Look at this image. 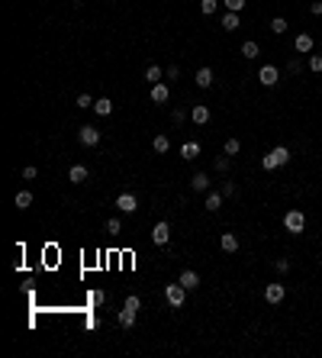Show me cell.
<instances>
[{"label": "cell", "mask_w": 322, "mask_h": 358, "mask_svg": "<svg viewBox=\"0 0 322 358\" xmlns=\"http://www.w3.org/2000/svg\"><path fill=\"white\" fill-rule=\"evenodd\" d=\"M287 162H290V148H287V145H277V148H271L268 155L261 158V165H264L268 171H274V168H284Z\"/></svg>", "instance_id": "obj_1"}, {"label": "cell", "mask_w": 322, "mask_h": 358, "mask_svg": "<svg viewBox=\"0 0 322 358\" xmlns=\"http://www.w3.org/2000/svg\"><path fill=\"white\" fill-rule=\"evenodd\" d=\"M284 229H287V233H293V236L303 233V229H306V216H303V210H287Z\"/></svg>", "instance_id": "obj_2"}, {"label": "cell", "mask_w": 322, "mask_h": 358, "mask_svg": "<svg viewBox=\"0 0 322 358\" xmlns=\"http://www.w3.org/2000/svg\"><path fill=\"white\" fill-rule=\"evenodd\" d=\"M164 300H168L171 307H184V300H187V287L184 284H181V281H177V284H168V287H164Z\"/></svg>", "instance_id": "obj_3"}, {"label": "cell", "mask_w": 322, "mask_h": 358, "mask_svg": "<svg viewBox=\"0 0 322 358\" xmlns=\"http://www.w3.org/2000/svg\"><path fill=\"white\" fill-rule=\"evenodd\" d=\"M77 139H81V145L93 148V145H100V129L97 126H81L77 129Z\"/></svg>", "instance_id": "obj_4"}, {"label": "cell", "mask_w": 322, "mask_h": 358, "mask_svg": "<svg viewBox=\"0 0 322 358\" xmlns=\"http://www.w3.org/2000/svg\"><path fill=\"white\" fill-rule=\"evenodd\" d=\"M284 297H287V287L284 284H268V287H264V300H268V304H284Z\"/></svg>", "instance_id": "obj_5"}, {"label": "cell", "mask_w": 322, "mask_h": 358, "mask_svg": "<svg viewBox=\"0 0 322 358\" xmlns=\"http://www.w3.org/2000/svg\"><path fill=\"white\" fill-rule=\"evenodd\" d=\"M152 242L155 245H168L171 242V226L161 219V223H155V229H152Z\"/></svg>", "instance_id": "obj_6"}, {"label": "cell", "mask_w": 322, "mask_h": 358, "mask_svg": "<svg viewBox=\"0 0 322 358\" xmlns=\"http://www.w3.org/2000/svg\"><path fill=\"white\" fill-rule=\"evenodd\" d=\"M258 81H261V84H264V87H274L277 81H280V71H277L274 65H264V68L258 71Z\"/></svg>", "instance_id": "obj_7"}, {"label": "cell", "mask_w": 322, "mask_h": 358, "mask_svg": "<svg viewBox=\"0 0 322 358\" xmlns=\"http://www.w3.org/2000/svg\"><path fill=\"white\" fill-rule=\"evenodd\" d=\"M116 207H119L123 213H136L138 210V200H136V194H129V191H126V194L116 197Z\"/></svg>", "instance_id": "obj_8"}, {"label": "cell", "mask_w": 322, "mask_h": 358, "mask_svg": "<svg viewBox=\"0 0 322 358\" xmlns=\"http://www.w3.org/2000/svg\"><path fill=\"white\" fill-rule=\"evenodd\" d=\"M87 178H91V171H87L84 165H71V168H68V181H71V184H84Z\"/></svg>", "instance_id": "obj_9"}, {"label": "cell", "mask_w": 322, "mask_h": 358, "mask_svg": "<svg viewBox=\"0 0 322 358\" xmlns=\"http://www.w3.org/2000/svg\"><path fill=\"white\" fill-rule=\"evenodd\" d=\"M190 191H197V194H207V191H209V174L197 171V174L190 178Z\"/></svg>", "instance_id": "obj_10"}, {"label": "cell", "mask_w": 322, "mask_h": 358, "mask_svg": "<svg viewBox=\"0 0 322 358\" xmlns=\"http://www.w3.org/2000/svg\"><path fill=\"white\" fill-rule=\"evenodd\" d=\"M177 281H181V284H184L187 290H197V287H200V274L193 271V268H187V271H181V278H177Z\"/></svg>", "instance_id": "obj_11"}, {"label": "cell", "mask_w": 322, "mask_h": 358, "mask_svg": "<svg viewBox=\"0 0 322 358\" xmlns=\"http://www.w3.org/2000/svg\"><path fill=\"white\" fill-rule=\"evenodd\" d=\"M219 249L229 252V255H232V252H238V236L235 233H223V236H219Z\"/></svg>", "instance_id": "obj_12"}, {"label": "cell", "mask_w": 322, "mask_h": 358, "mask_svg": "<svg viewBox=\"0 0 322 358\" xmlns=\"http://www.w3.org/2000/svg\"><path fill=\"white\" fill-rule=\"evenodd\" d=\"M223 200H226V194H223V191H209V194H207V203H203V207H207L209 213H216L219 207H223Z\"/></svg>", "instance_id": "obj_13"}, {"label": "cell", "mask_w": 322, "mask_h": 358, "mask_svg": "<svg viewBox=\"0 0 322 358\" xmlns=\"http://www.w3.org/2000/svg\"><path fill=\"white\" fill-rule=\"evenodd\" d=\"M116 323H119V326H123V329H132V326H136V310H129V307H123V310L116 313Z\"/></svg>", "instance_id": "obj_14"}, {"label": "cell", "mask_w": 322, "mask_h": 358, "mask_svg": "<svg viewBox=\"0 0 322 358\" xmlns=\"http://www.w3.org/2000/svg\"><path fill=\"white\" fill-rule=\"evenodd\" d=\"M293 48L297 52H313V36L309 32H299L297 39H293Z\"/></svg>", "instance_id": "obj_15"}, {"label": "cell", "mask_w": 322, "mask_h": 358, "mask_svg": "<svg viewBox=\"0 0 322 358\" xmlns=\"http://www.w3.org/2000/svg\"><path fill=\"white\" fill-rule=\"evenodd\" d=\"M190 119H193V123H197V126H203V123H209V110H207V107H203V103H197V107H193V110H190Z\"/></svg>", "instance_id": "obj_16"}, {"label": "cell", "mask_w": 322, "mask_h": 358, "mask_svg": "<svg viewBox=\"0 0 322 358\" xmlns=\"http://www.w3.org/2000/svg\"><path fill=\"white\" fill-rule=\"evenodd\" d=\"M168 97H171V94H168V87L161 84V81H158V84H152V103H168Z\"/></svg>", "instance_id": "obj_17"}, {"label": "cell", "mask_w": 322, "mask_h": 358, "mask_svg": "<svg viewBox=\"0 0 322 358\" xmlns=\"http://www.w3.org/2000/svg\"><path fill=\"white\" fill-rule=\"evenodd\" d=\"M13 203L20 207V210H29V207H32V191H16Z\"/></svg>", "instance_id": "obj_18"}, {"label": "cell", "mask_w": 322, "mask_h": 358, "mask_svg": "<svg viewBox=\"0 0 322 358\" xmlns=\"http://www.w3.org/2000/svg\"><path fill=\"white\" fill-rule=\"evenodd\" d=\"M197 155H200V142H184V145H181V158L193 162Z\"/></svg>", "instance_id": "obj_19"}, {"label": "cell", "mask_w": 322, "mask_h": 358, "mask_svg": "<svg viewBox=\"0 0 322 358\" xmlns=\"http://www.w3.org/2000/svg\"><path fill=\"white\" fill-rule=\"evenodd\" d=\"M197 87H209L213 84V68H197Z\"/></svg>", "instance_id": "obj_20"}, {"label": "cell", "mask_w": 322, "mask_h": 358, "mask_svg": "<svg viewBox=\"0 0 322 358\" xmlns=\"http://www.w3.org/2000/svg\"><path fill=\"white\" fill-rule=\"evenodd\" d=\"M242 55H245L248 62H252V58H258V55H261V46H258V42H254V39L242 42Z\"/></svg>", "instance_id": "obj_21"}, {"label": "cell", "mask_w": 322, "mask_h": 358, "mask_svg": "<svg viewBox=\"0 0 322 358\" xmlns=\"http://www.w3.org/2000/svg\"><path fill=\"white\" fill-rule=\"evenodd\" d=\"M93 110H97L100 117H110L113 113V100L110 97H100V100H93Z\"/></svg>", "instance_id": "obj_22"}, {"label": "cell", "mask_w": 322, "mask_h": 358, "mask_svg": "<svg viewBox=\"0 0 322 358\" xmlns=\"http://www.w3.org/2000/svg\"><path fill=\"white\" fill-rule=\"evenodd\" d=\"M223 26H226V32H235L238 26H242V23H238V13H232V10H226V16H223Z\"/></svg>", "instance_id": "obj_23"}, {"label": "cell", "mask_w": 322, "mask_h": 358, "mask_svg": "<svg viewBox=\"0 0 322 358\" xmlns=\"http://www.w3.org/2000/svg\"><path fill=\"white\" fill-rule=\"evenodd\" d=\"M213 171H219V174H226V171H229V155H226V152H223V155H216V158H213Z\"/></svg>", "instance_id": "obj_24"}, {"label": "cell", "mask_w": 322, "mask_h": 358, "mask_svg": "<svg viewBox=\"0 0 322 358\" xmlns=\"http://www.w3.org/2000/svg\"><path fill=\"white\" fill-rule=\"evenodd\" d=\"M161 74H164V71H161L158 65H148V68H145V81H148V84H158Z\"/></svg>", "instance_id": "obj_25"}, {"label": "cell", "mask_w": 322, "mask_h": 358, "mask_svg": "<svg viewBox=\"0 0 322 358\" xmlns=\"http://www.w3.org/2000/svg\"><path fill=\"white\" fill-rule=\"evenodd\" d=\"M271 32H274V36H284L287 32V20L284 16H274V20H271Z\"/></svg>", "instance_id": "obj_26"}, {"label": "cell", "mask_w": 322, "mask_h": 358, "mask_svg": "<svg viewBox=\"0 0 322 358\" xmlns=\"http://www.w3.org/2000/svg\"><path fill=\"white\" fill-rule=\"evenodd\" d=\"M152 148H155V152H158V155H164V152H168V148H171V142H168V136H155V142H152Z\"/></svg>", "instance_id": "obj_27"}, {"label": "cell", "mask_w": 322, "mask_h": 358, "mask_svg": "<svg viewBox=\"0 0 322 358\" xmlns=\"http://www.w3.org/2000/svg\"><path fill=\"white\" fill-rule=\"evenodd\" d=\"M216 7H219V0H200V13L203 16H213Z\"/></svg>", "instance_id": "obj_28"}, {"label": "cell", "mask_w": 322, "mask_h": 358, "mask_svg": "<svg viewBox=\"0 0 322 358\" xmlns=\"http://www.w3.org/2000/svg\"><path fill=\"white\" fill-rule=\"evenodd\" d=\"M223 152H226V155H238V152H242V142H238V139H226Z\"/></svg>", "instance_id": "obj_29"}, {"label": "cell", "mask_w": 322, "mask_h": 358, "mask_svg": "<svg viewBox=\"0 0 322 358\" xmlns=\"http://www.w3.org/2000/svg\"><path fill=\"white\" fill-rule=\"evenodd\" d=\"M77 107H81V110H91L93 107V97H91V94H77Z\"/></svg>", "instance_id": "obj_30"}, {"label": "cell", "mask_w": 322, "mask_h": 358, "mask_svg": "<svg viewBox=\"0 0 322 358\" xmlns=\"http://www.w3.org/2000/svg\"><path fill=\"white\" fill-rule=\"evenodd\" d=\"M184 119H187V110H181V107H174V110H171V123H177V126H181Z\"/></svg>", "instance_id": "obj_31"}, {"label": "cell", "mask_w": 322, "mask_h": 358, "mask_svg": "<svg viewBox=\"0 0 322 358\" xmlns=\"http://www.w3.org/2000/svg\"><path fill=\"white\" fill-rule=\"evenodd\" d=\"M274 268H277V274H287L290 271V262L287 258H274Z\"/></svg>", "instance_id": "obj_32"}, {"label": "cell", "mask_w": 322, "mask_h": 358, "mask_svg": "<svg viewBox=\"0 0 322 358\" xmlns=\"http://www.w3.org/2000/svg\"><path fill=\"white\" fill-rule=\"evenodd\" d=\"M123 307H129V310H136V313H138V310H142V300H138V297L132 294V297H126V304H123Z\"/></svg>", "instance_id": "obj_33"}, {"label": "cell", "mask_w": 322, "mask_h": 358, "mask_svg": "<svg viewBox=\"0 0 322 358\" xmlns=\"http://www.w3.org/2000/svg\"><path fill=\"white\" fill-rule=\"evenodd\" d=\"M309 71H316V74L322 71V55H313V58H309Z\"/></svg>", "instance_id": "obj_34"}, {"label": "cell", "mask_w": 322, "mask_h": 358, "mask_svg": "<svg viewBox=\"0 0 322 358\" xmlns=\"http://www.w3.org/2000/svg\"><path fill=\"white\" fill-rule=\"evenodd\" d=\"M242 7H245V0H226V10H232V13H238Z\"/></svg>", "instance_id": "obj_35"}, {"label": "cell", "mask_w": 322, "mask_h": 358, "mask_svg": "<svg viewBox=\"0 0 322 358\" xmlns=\"http://www.w3.org/2000/svg\"><path fill=\"white\" fill-rule=\"evenodd\" d=\"M119 229H123V226H119V219H107V233H110V236H116Z\"/></svg>", "instance_id": "obj_36"}, {"label": "cell", "mask_w": 322, "mask_h": 358, "mask_svg": "<svg viewBox=\"0 0 322 358\" xmlns=\"http://www.w3.org/2000/svg\"><path fill=\"white\" fill-rule=\"evenodd\" d=\"M91 300H93V307H100L103 300H107V294H103V290H93V294H91Z\"/></svg>", "instance_id": "obj_37"}, {"label": "cell", "mask_w": 322, "mask_h": 358, "mask_svg": "<svg viewBox=\"0 0 322 358\" xmlns=\"http://www.w3.org/2000/svg\"><path fill=\"white\" fill-rule=\"evenodd\" d=\"M36 174H39V171L32 168V165H26V168H23V178H26V181H36Z\"/></svg>", "instance_id": "obj_38"}, {"label": "cell", "mask_w": 322, "mask_h": 358, "mask_svg": "<svg viewBox=\"0 0 322 358\" xmlns=\"http://www.w3.org/2000/svg\"><path fill=\"white\" fill-rule=\"evenodd\" d=\"M164 78H174L177 81V78H181V68H177V65H171V68L164 71Z\"/></svg>", "instance_id": "obj_39"}, {"label": "cell", "mask_w": 322, "mask_h": 358, "mask_svg": "<svg viewBox=\"0 0 322 358\" xmlns=\"http://www.w3.org/2000/svg\"><path fill=\"white\" fill-rule=\"evenodd\" d=\"M223 194H226V197L235 194V184H232V181H226V184H223Z\"/></svg>", "instance_id": "obj_40"}, {"label": "cell", "mask_w": 322, "mask_h": 358, "mask_svg": "<svg viewBox=\"0 0 322 358\" xmlns=\"http://www.w3.org/2000/svg\"><path fill=\"white\" fill-rule=\"evenodd\" d=\"M309 10H313V13L319 16V13H322V0H313V3H309Z\"/></svg>", "instance_id": "obj_41"}, {"label": "cell", "mask_w": 322, "mask_h": 358, "mask_svg": "<svg viewBox=\"0 0 322 358\" xmlns=\"http://www.w3.org/2000/svg\"><path fill=\"white\" fill-rule=\"evenodd\" d=\"M71 3H74V7H81V3H84V0H71Z\"/></svg>", "instance_id": "obj_42"}]
</instances>
